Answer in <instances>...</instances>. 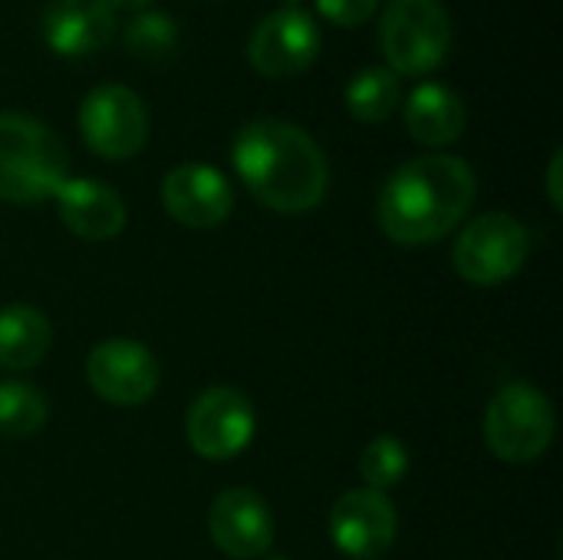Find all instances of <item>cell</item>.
I'll list each match as a JSON object with an SVG mask.
<instances>
[{
	"label": "cell",
	"instance_id": "cell-12",
	"mask_svg": "<svg viewBox=\"0 0 563 560\" xmlns=\"http://www.w3.org/2000/svg\"><path fill=\"white\" fill-rule=\"evenodd\" d=\"M162 205L185 228H218L234 208V191L218 168L185 162L162 178Z\"/></svg>",
	"mask_w": 563,
	"mask_h": 560
},
{
	"label": "cell",
	"instance_id": "cell-24",
	"mask_svg": "<svg viewBox=\"0 0 563 560\" xmlns=\"http://www.w3.org/2000/svg\"><path fill=\"white\" fill-rule=\"evenodd\" d=\"M109 3H112V10L119 7V10H132V13H142L152 7V0H109Z\"/></svg>",
	"mask_w": 563,
	"mask_h": 560
},
{
	"label": "cell",
	"instance_id": "cell-15",
	"mask_svg": "<svg viewBox=\"0 0 563 560\" xmlns=\"http://www.w3.org/2000/svg\"><path fill=\"white\" fill-rule=\"evenodd\" d=\"M59 221L82 241H109L125 228V205L106 182L66 178L53 195Z\"/></svg>",
	"mask_w": 563,
	"mask_h": 560
},
{
	"label": "cell",
	"instance_id": "cell-14",
	"mask_svg": "<svg viewBox=\"0 0 563 560\" xmlns=\"http://www.w3.org/2000/svg\"><path fill=\"white\" fill-rule=\"evenodd\" d=\"M40 30L56 56H86L112 40L115 10L109 0H49Z\"/></svg>",
	"mask_w": 563,
	"mask_h": 560
},
{
	"label": "cell",
	"instance_id": "cell-1",
	"mask_svg": "<svg viewBox=\"0 0 563 560\" xmlns=\"http://www.w3.org/2000/svg\"><path fill=\"white\" fill-rule=\"evenodd\" d=\"M475 195L478 178L465 158L429 152L409 158L386 178L376 218L389 241L422 248L452 234L468 218Z\"/></svg>",
	"mask_w": 563,
	"mask_h": 560
},
{
	"label": "cell",
	"instance_id": "cell-6",
	"mask_svg": "<svg viewBox=\"0 0 563 560\" xmlns=\"http://www.w3.org/2000/svg\"><path fill=\"white\" fill-rule=\"evenodd\" d=\"M531 254V234L528 228L505 215L488 211L468 221L452 248V264L459 277L478 287H495L511 281Z\"/></svg>",
	"mask_w": 563,
	"mask_h": 560
},
{
	"label": "cell",
	"instance_id": "cell-9",
	"mask_svg": "<svg viewBox=\"0 0 563 560\" xmlns=\"http://www.w3.org/2000/svg\"><path fill=\"white\" fill-rule=\"evenodd\" d=\"M158 360L139 340H102L86 356V383L109 406H142L158 389Z\"/></svg>",
	"mask_w": 563,
	"mask_h": 560
},
{
	"label": "cell",
	"instance_id": "cell-2",
	"mask_svg": "<svg viewBox=\"0 0 563 560\" xmlns=\"http://www.w3.org/2000/svg\"><path fill=\"white\" fill-rule=\"evenodd\" d=\"M247 191L277 215H307L327 198L330 165L310 132L287 119H251L231 149Z\"/></svg>",
	"mask_w": 563,
	"mask_h": 560
},
{
	"label": "cell",
	"instance_id": "cell-8",
	"mask_svg": "<svg viewBox=\"0 0 563 560\" xmlns=\"http://www.w3.org/2000/svg\"><path fill=\"white\" fill-rule=\"evenodd\" d=\"M257 416L251 399L234 386L205 389L185 416V439L208 462H231L254 442Z\"/></svg>",
	"mask_w": 563,
	"mask_h": 560
},
{
	"label": "cell",
	"instance_id": "cell-26",
	"mask_svg": "<svg viewBox=\"0 0 563 560\" xmlns=\"http://www.w3.org/2000/svg\"><path fill=\"white\" fill-rule=\"evenodd\" d=\"M267 560H287V558H267Z\"/></svg>",
	"mask_w": 563,
	"mask_h": 560
},
{
	"label": "cell",
	"instance_id": "cell-4",
	"mask_svg": "<svg viewBox=\"0 0 563 560\" xmlns=\"http://www.w3.org/2000/svg\"><path fill=\"white\" fill-rule=\"evenodd\" d=\"M379 43L396 76H426L452 50V20L442 0H386Z\"/></svg>",
	"mask_w": 563,
	"mask_h": 560
},
{
	"label": "cell",
	"instance_id": "cell-22",
	"mask_svg": "<svg viewBox=\"0 0 563 560\" xmlns=\"http://www.w3.org/2000/svg\"><path fill=\"white\" fill-rule=\"evenodd\" d=\"M317 10L336 26H363L369 17H376L379 0H317Z\"/></svg>",
	"mask_w": 563,
	"mask_h": 560
},
{
	"label": "cell",
	"instance_id": "cell-10",
	"mask_svg": "<svg viewBox=\"0 0 563 560\" xmlns=\"http://www.w3.org/2000/svg\"><path fill=\"white\" fill-rule=\"evenodd\" d=\"M317 56H320V26L300 7H284L267 13L247 40L251 66L271 79L297 76L310 69Z\"/></svg>",
	"mask_w": 563,
	"mask_h": 560
},
{
	"label": "cell",
	"instance_id": "cell-25",
	"mask_svg": "<svg viewBox=\"0 0 563 560\" xmlns=\"http://www.w3.org/2000/svg\"><path fill=\"white\" fill-rule=\"evenodd\" d=\"M287 3H290V7H294V3H300V0H287Z\"/></svg>",
	"mask_w": 563,
	"mask_h": 560
},
{
	"label": "cell",
	"instance_id": "cell-20",
	"mask_svg": "<svg viewBox=\"0 0 563 560\" xmlns=\"http://www.w3.org/2000/svg\"><path fill=\"white\" fill-rule=\"evenodd\" d=\"M406 472H409V449L396 436H376L360 455V475L373 492L386 495L406 479Z\"/></svg>",
	"mask_w": 563,
	"mask_h": 560
},
{
	"label": "cell",
	"instance_id": "cell-13",
	"mask_svg": "<svg viewBox=\"0 0 563 560\" xmlns=\"http://www.w3.org/2000/svg\"><path fill=\"white\" fill-rule=\"evenodd\" d=\"M211 541L231 560H254L274 545V515L251 488H228L214 498L208 515Z\"/></svg>",
	"mask_w": 563,
	"mask_h": 560
},
{
	"label": "cell",
	"instance_id": "cell-11",
	"mask_svg": "<svg viewBox=\"0 0 563 560\" xmlns=\"http://www.w3.org/2000/svg\"><path fill=\"white\" fill-rule=\"evenodd\" d=\"M327 528L340 554L353 560H379L396 541L399 515L389 495L373 488H353L336 498Z\"/></svg>",
	"mask_w": 563,
	"mask_h": 560
},
{
	"label": "cell",
	"instance_id": "cell-23",
	"mask_svg": "<svg viewBox=\"0 0 563 560\" xmlns=\"http://www.w3.org/2000/svg\"><path fill=\"white\" fill-rule=\"evenodd\" d=\"M561 165H563V152L558 149L554 158H551V168H548V195H551V205L561 211L563 208V195H561Z\"/></svg>",
	"mask_w": 563,
	"mask_h": 560
},
{
	"label": "cell",
	"instance_id": "cell-3",
	"mask_svg": "<svg viewBox=\"0 0 563 560\" xmlns=\"http://www.w3.org/2000/svg\"><path fill=\"white\" fill-rule=\"evenodd\" d=\"M69 178V155L53 129L23 112H0V198L10 205L49 201Z\"/></svg>",
	"mask_w": 563,
	"mask_h": 560
},
{
	"label": "cell",
	"instance_id": "cell-17",
	"mask_svg": "<svg viewBox=\"0 0 563 560\" xmlns=\"http://www.w3.org/2000/svg\"><path fill=\"white\" fill-rule=\"evenodd\" d=\"M53 343V327L43 310L13 304L0 310V370L23 373L33 370Z\"/></svg>",
	"mask_w": 563,
	"mask_h": 560
},
{
	"label": "cell",
	"instance_id": "cell-19",
	"mask_svg": "<svg viewBox=\"0 0 563 560\" xmlns=\"http://www.w3.org/2000/svg\"><path fill=\"white\" fill-rule=\"evenodd\" d=\"M46 416L49 409L40 389L16 380H0V439L36 436L46 426Z\"/></svg>",
	"mask_w": 563,
	"mask_h": 560
},
{
	"label": "cell",
	"instance_id": "cell-7",
	"mask_svg": "<svg viewBox=\"0 0 563 560\" xmlns=\"http://www.w3.org/2000/svg\"><path fill=\"white\" fill-rule=\"evenodd\" d=\"M79 132L99 158H132L148 139V112L142 96L122 83H102L89 89L79 106Z\"/></svg>",
	"mask_w": 563,
	"mask_h": 560
},
{
	"label": "cell",
	"instance_id": "cell-16",
	"mask_svg": "<svg viewBox=\"0 0 563 560\" xmlns=\"http://www.w3.org/2000/svg\"><path fill=\"white\" fill-rule=\"evenodd\" d=\"M406 132L429 149L452 145L465 132V102L445 83H422L406 99Z\"/></svg>",
	"mask_w": 563,
	"mask_h": 560
},
{
	"label": "cell",
	"instance_id": "cell-18",
	"mask_svg": "<svg viewBox=\"0 0 563 560\" xmlns=\"http://www.w3.org/2000/svg\"><path fill=\"white\" fill-rule=\"evenodd\" d=\"M399 99H402V86L389 66H366L346 83V109L353 119L366 125L386 122L399 109Z\"/></svg>",
	"mask_w": 563,
	"mask_h": 560
},
{
	"label": "cell",
	"instance_id": "cell-21",
	"mask_svg": "<svg viewBox=\"0 0 563 560\" xmlns=\"http://www.w3.org/2000/svg\"><path fill=\"white\" fill-rule=\"evenodd\" d=\"M178 43V26L168 13L162 10H142L129 20L125 26V50L135 59H165Z\"/></svg>",
	"mask_w": 563,
	"mask_h": 560
},
{
	"label": "cell",
	"instance_id": "cell-5",
	"mask_svg": "<svg viewBox=\"0 0 563 560\" xmlns=\"http://www.w3.org/2000/svg\"><path fill=\"white\" fill-rule=\"evenodd\" d=\"M485 442L511 465L538 462L554 442V406L531 383H508L485 409Z\"/></svg>",
	"mask_w": 563,
	"mask_h": 560
}]
</instances>
